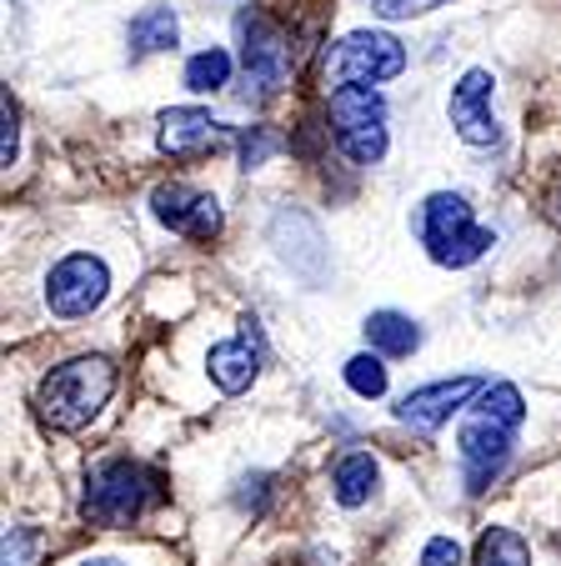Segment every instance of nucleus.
I'll return each mask as SVG.
<instances>
[{"instance_id": "f257e3e1", "label": "nucleus", "mask_w": 561, "mask_h": 566, "mask_svg": "<svg viewBox=\"0 0 561 566\" xmlns=\"http://www.w3.org/2000/svg\"><path fill=\"white\" fill-rule=\"evenodd\" d=\"M116 391V366L111 356H71L61 361L35 391V417L51 431H81L101 417V407Z\"/></svg>"}, {"instance_id": "f03ea898", "label": "nucleus", "mask_w": 561, "mask_h": 566, "mask_svg": "<svg viewBox=\"0 0 561 566\" xmlns=\"http://www.w3.org/2000/svg\"><path fill=\"white\" fill-rule=\"evenodd\" d=\"M156 496V476H150L141 461L111 457L96 461L85 471V492H81V516L101 532H116V526H131Z\"/></svg>"}, {"instance_id": "7ed1b4c3", "label": "nucleus", "mask_w": 561, "mask_h": 566, "mask_svg": "<svg viewBox=\"0 0 561 566\" xmlns=\"http://www.w3.org/2000/svg\"><path fill=\"white\" fill-rule=\"evenodd\" d=\"M422 247L436 266L461 271V266H471V261L487 256V251L497 247V235H491L487 226H477L466 196L436 191V196L422 201Z\"/></svg>"}, {"instance_id": "20e7f679", "label": "nucleus", "mask_w": 561, "mask_h": 566, "mask_svg": "<svg viewBox=\"0 0 561 566\" xmlns=\"http://www.w3.org/2000/svg\"><path fill=\"white\" fill-rule=\"evenodd\" d=\"M331 140L351 166H376L386 156V101L376 86H341L326 101Z\"/></svg>"}, {"instance_id": "39448f33", "label": "nucleus", "mask_w": 561, "mask_h": 566, "mask_svg": "<svg viewBox=\"0 0 561 566\" xmlns=\"http://www.w3.org/2000/svg\"><path fill=\"white\" fill-rule=\"evenodd\" d=\"M406 71V45L386 31H351L326 51V86H382Z\"/></svg>"}, {"instance_id": "423d86ee", "label": "nucleus", "mask_w": 561, "mask_h": 566, "mask_svg": "<svg viewBox=\"0 0 561 566\" xmlns=\"http://www.w3.org/2000/svg\"><path fill=\"white\" fill-rule=\"evenodd\" d=\"M236 35H241V65L246 81H251L261 96H276L281 86H291V71H297V51H291V35L261 15L256 6H246L236 15Z\"/></svg>"}, {"instance_id": "0eeeda50", "label": "nucleus", "mask_w": 561, "mask_h": 566, "mask_svg": "<svg viewBox=\"0 0 561 566\" xmlns=\"http://www.w3.org/2000/svg\"><path fill=\"white\" fill-rule=\"evenodd\" d=\"M106 296H111V271H106V261H101V256H85V251H75V256L55 261L51 276H45V306H51L61 321L91 316V311H96Z\"/></svg>"}, {"instance_id": "6e6552de", "label": "nucleus", "mask_w": 561, "mask_h": 566, "mask_svg": "<svg viewBox=\"0 0 561 566\" xmlns=\"http://www.w3.org/2000/svg\"><path fill=\"white\" fill-rule=\"evenodd\" d=\"M511 441H517V431L497 427V421L477 417V411L461 421V437H456V457H461V471H466V492H487L491 481L507 471Z\"/></svg>"}, {"instance_id": "1a4fd4ad", "label": "nucleus", "mask_w": 561, "mask_h": 566, "mask_svg": "<svg viewBox=\"0 0 561 566\" xmlns=\"http://www.w3.org/2000/svg\"><path fill=\"white\" fill-rule=\"evenodd\" d=\"M150 211H156V221L166 226V231L186 235V241H216L221 235V206H216V196L196 191V186L186 181H166L150 191Z\"/></svg>"}, {"instance_id": "9d476101", "label": "nucleus", "mask_w": 561, "mask_h": 566, "mask_svg": "<svg viewBox=\"0 0 561 566\" xmlns=\"http://www.w3.org/2000/svg\"><path fill=\"white\" fill-rule=\"evenodd\" d=\"M487 391L481 376H451V381H432V386H416V391L402 396V407H396V421L412 431H436L456 417V411L471 401V396Z\"/></svg>"}, {"instance_id": "9b49d317", "label": "nucleus", "mask_w": 561, "mask_h": 566, "mask_svg": "<svg viewBox=\"0 0 561 566\" xmlns=\"http://www.w3.org/2000/svg\"><path fill=\"white\" fill-rule=\"evenodd\" d=\"M491 71H466L461 81H456L451 101H446V111H451V126L456 136L466 140V146H497V116H491Z\"/></svg>"}, {"instance_id": "f8f14e48", "label": "nucleus", "mask_w": 561, "mask_h": 566, "mask_svg": "<svg viewBox=\"0 0 561 566\" xmlns=\"http://www.w3.org/2000/svg\"><path fill=\"white\" fill-rule=\"evenodd\" d=\"M226 140L221 120L201 106H170L160 111V150L166 156H206Z\"/></svg>"}, {"instance_id": "ddd939ff", "label": "nucleus", "mask_w": 561, "mask_h": 566, "mask_svg": "<svg viewBox=\"0 0 561 566\" xmlns=\"http://www.w3.org/2000/svg\"><path fill=\"white\" fill-rule=\"evenodd\" d=\"M241 326H246V332L236 336V342L211 346V356H206V376H211L226 396L246 391V386L256 381V371H261V336L251 332L256 321H241Z\"/></svg>"}, {"instance_id": "4468645a", "label": "nucleus", "mask_w": 561, "mask_h": 566, "mask_svg": "<svg viewBox=\"0 0 561 566\" xmlns=\"http://www.w3.org/2000/svg\"><path fill=\"white\" fill-rule=\"evenodd\" d=\"M176 41H180V21H176L170 6H146V11L126 25L131 61H146V55H156V51H170Z\"/></svg>"}, {"instance_id": "2eb2a0df", "label": "nucleus", "mask_w": 561, "mask_h": 566, "mask_svg": "<svg viewBox=\"0 0 561 566\" xmlns=\"http://www.w3.org/2000/svg\"><path fill=\"white\" fill-rule=\"evenodd\" d=\"M361 332H366L376 356H412L422 346V326L412 316H402V311H371Z\"/></svg>"}, {"instance_id": "dca6fc26", "label": "nucleus", "mask_w": 561, "mask_h": 566, "mask_svg": "<svg viewBox=\"0 0 561 566\" xmlns=\"http://www.w3.org/2000/svg\"><path fill=\"white\" fill-rule=\"evenodd\" d=\"M376 481H382V467H376L371 451H351V457H341L336 471H331V486H336L341 506H366L371 492H376Z\"/></svg>"}, {"instance_id": "f3484780", "label": "nucleus", "mask_w": 561, "mask_h": 566, "mask_svg": "<svg viewBox=\"0 0 561 566\" xmlns=\"http://www.w3.org/2000/svg\"><path fill=\"white\" fill-rule=\"evenodd\" d=\"M471 566H531V546L511 526H491V532H481Z\"/></svg>"}, {"instance_id": "a211bd4d", "label": "nucleus", "mask_w": 561, "mask_h": 566, "mask_svg": "<svg viewBox=\"0 0 561 566\" xmlns=\"http://www.w3.org/2000/svg\"><path fill=\"white\" fill-rule=\"evenodd\" d=\"M477 417H487V421H497V427H507V431H521V421H527V401H521V391L511 381H491L487 391L477 396Z\"/></svg>"}, {"instance_id": "6ab92c4d", "label": "nucleus", "mask_w": 561, "mask_h": 566, "mask_svg": "<svg viewBox=\"0 0 561 566\" xmlns=\"http://www.w3.org/2000/svg\"><path fill=\"white\" fill-rule=\"evenodd\" d=\"M226 81H231V55H226L221 45L196 51L191 61H186V86H191V91H221Z\"/></svg>"}, {"instance_id": "aec40b11", "label": "nucleus", "mask_w": 561, "mask_h": 566, "mask_svg": "<svg viewBox=\"0 0 561 566\" xmlns=\"http://www.w3.org/2000/svg\"><path fill=\"white\" fill-rule=\"evenodd\" d=\"M346 386L356 396H366V401H376V396H386V366L376 352H361L346 361Z\"/></svg>"}, {"instance_id": "412c9836", "label": "nucleus", "mask_w": 561, "mask_h": 566, "mask_svg": "<svg viewBox=\"0 0 561 566\" xmlns=\"http://www.w3.org/2000/svg\"><path fill=\"white\" fill-rule=\"evenodd\" d=\"M41 556V532L35 526H11L6 532V566H35Z\"/></svg>"}, {"instance_id": "4be33fe9", "label": "nucleus", "mask_w": 561, "mask_h": 566, "mask_svg": "<svg viewBox=\"0 0 561 566\" xmlns=\"http://www.w3.org/2000/svg\"><path fill=\"white\" fill-rule=\"evenodd\" d=\"M0 166H15V150H21V116H15L11 91H0Z\"/></svg>"}, {"instance_id": "5701e85b", "label": "nucleus", "mask_w": 561, "mask_h": 566, "mask_svg": "<svg viewBox=\"0 0 561 566\" xmlns=\"http://www.w3.org/2000/svg\"><path fill=\"white\" fill-rule=\"evenodd\" d=\"M451 0H371V11L382 21H412V15H426V11H441Z\"/></svg>"}, {"instance_id": "b1692460", "label": "nucleus", "mask_w": 561, "mask_h": 566, "mask_svg": "<svg viewBox=\"0 0 561 566\" xmlns=\"http://www.w3.org/2000/svg\"><path fill=\"white\" fill-rule=\"evenodd\" d=\"M422 566H461V546H456L451 536H432V542L422 546Z\"/></svg>"}, {"instance_id": "393cba45", "label": "nucleus", "mask_w": 561, "mask_h": 566, "mask_svg": "<svg viewBox=\"0 0 561 566\" xmlns=\"http://www.w3.org/2000/svg\"><path fill=\"white\" fill-rule=\"evenodd\" d=\"M271 150H276V140L266 136L261 126H256V130H246V136H241V166H246V171H251V166H261V160L271 156Z\"/></svg>"}, {"instance_id": "a878e982", "label": "nucleus", "mask_w": 561, "mask_h": 566, "mask_svg": "<svg viewBox=\"0 0 561 566\" xmlns=\"http://www.w3.org/2000/svg\"><path fill=\"white\" fill-rule=\"evenodd\" d=\"M266 481H271V476H246V481H241V492H236L241 512H261V502H266Z\"/></svg>"}, {"instance_id": "bb28decb", "label": "nucleus", "mask_w": 561, "mask_h": 566, "mask_svg": "<svg viewBox=\"0 0 561 566\" xmlns=\"http://www.w3.org/2000/svg\"><path fill=\"white\" fill-rule=\"evenodd\" d=\"M551 211H557V221H561V181L551 186Z\"/></svg>"}, {"instance_id": "cd10ccee", "label": "nucleus", "mask_w": 561, "mask_h": 566, "mask_svg": "<svg viewBox=\"0 0 561 566\" xmlns=\"http://www.w3.org/2000/svg\"><path fill=\"white\" fill-rule=\"evenodd\" d=\"M81 566H121V562H111V556H91V562H81Z\"/></svg>"}]
</instances>
